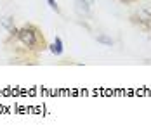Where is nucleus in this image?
<instances>
[{
  "label": "nucleus",
  "mask_w": 151,
  "mask_h": 135,
  "mask_svg": "<svg viewBox=\"0 0 151 135\" xmlns=\"http://www.w3.org/2000/svg\"><path fill=\"white\" fill-rule=\"evenodd\" d=\"M17 40L31 52H40L47 49L45 36L35 24H24L21 30H17Z\"/></svg>",
  "instance_id": "1"
},
{
  "label": "nucleus",
  "mask_w": 151,
  "mask_h": 135,
  "mask_svg": "<svg viewBox=\"0 0 151 135\" xmlns=\"http://www.w3.org/2000/svg\"><path fill=\"white\" fill-rule=\"evenodd\" d=\"M132 21L137 23L142 30H146V31L151 30V12L150 11H139L136 16H132Z\"/></svg>",
  "instance_id": "2"
},
{
  "label": "nucleus",
  "mask_w": 151,
  "mask_h": 135,
  "mask_svg": "<svg viewBox=\"0 0 151 135\" xmlns=\"http://www.w3.org/2000/svg\"><path fill=\"white\" fill-rule=\"evenodd\" d=\"M50 52H52L54 56H61V54H63V40H61L59 36L54 38V42L50 45Z\"/></svg>",
  "instance_id": "3"
},
{
  "label": "nucleus",
  "mask_w": 151,
  "mask_h": 135,
  "mask_svg": "<svg viewBox=\"0 0 151 135\" xmlns=\"http://www.w3.org/2000/svg\"><path fill=\"white\" fill-rule=\"evenodd\" d=\"M75 9L80 12V14H89L91 4H87L85 0H75Z\"/></svg>",
  "instance_id": "4"
},
{
  "label": "nucleus",
  "mask_w": 151,
  "mask_h": 135,
  "mask_svg": "<svg viewBox=\"0 0 151 135\" xmlns=\"http://www.w3.org/2000/svg\"><path fill=\"white\" fill-rule=\"evenodd\" d=\"M97 42H101V44H104V45H113V40L104 36V35H97Z\"/></svg>",
  "instance_id": "5"
},
{
  "label": "nucleus",
  "mask_w": 151,
  "mask_h": 135,
  "mask_svg": "<svg viewBox=\"0 0 151 135\" xmlns=\"http://www.w3.org/2000/svg\"><path fill=\"white\" fill-rule=\"evenodd\" d=\"M2 23H4V26H5L7 30L14 28V26H12V21H11V17H4V21H2Z\"/></svg>",
  "instance_id": "6"
},
{
  "label": "nucleus",
  "mask_w": 151,
  "mask_h": 135,
  "mask_svg": "<svg viewBox=\"0 0 151 135\" xmlns=\"http://www.w3.org/2000/svg\"><path fill=\"white\" fill-rule=\"evenodd\" d=\"M47 4L50 5V9H52V11L59 12V7H58V2H56V0H47Z\"/></svg>",
  "instance_id": "7"
},
{
  "label": "nucleus",
  "mask_w": 151,
  "mask_h": 135,
  "mask_svg": "<svg viewBox=\"0 0 151 135\" xmlns=\"http://www.w3.org/2000/svg\"><path fill=\"white\" fill-rule=\"evenodd\" d=\"M85 2H87V4H91V5L94 4V0H85Z\"/></svg>",
  "instance_id": "8"
}]
</instances>
